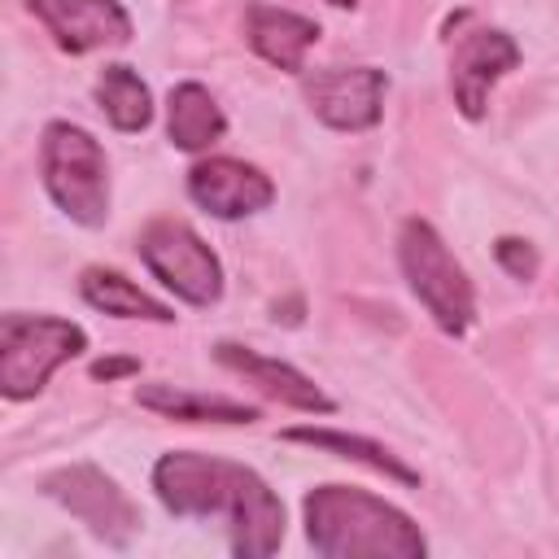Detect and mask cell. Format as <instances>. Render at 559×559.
<instances>
[{"label":"cell","instance_id":"cell-1","mask_svg":"<svg viewBox=\"0 0 559 559\" xmlns=\"http://www.w3.org/2000/svg\"><path fill=\"white\" fill-rule=\"evenodd\" d=\"M301 520H306V542L323 559H424L428 555V537L419 533V524L402 507L358 485L310 489L301 502Z\"/></svg>","mask_w":559,"mask_h":559},{"label":"cell","instance_id":"cell-2","mask_svg":"<svg viewBox=\"0 0 559 559\" xmlns=\"http://www.w3.org/2000/svg\"><path fill=\"white\" fill-rule=\"evenodd\" d=\"M39 179L52 205L79 227H105L109 218V157L92 131L74 122H48L39 135Z\"/></svg>","mask_w":559,"mask_h":559},{"label":"cell","instance_id":"cell-3","mask_svg":"<svg viewBox=\"0 0 559 559\" xmlns=\"http://www.w3.org/2000/svg\"><path fill=\"white\" fill-rule=\"evenodd\" d=\"M397 266L411 284V293L419 297V306L428 310V319L445 332V336H463L476 319V288L467 280V271L459 266V258L450 253V245L441 240V231L428 218H406L397 231Z\"/></svg>","mask_w":559,"mask_h":559},{"label":"cell","instance_id":"cell-4","mask_svg":"<svg viewBox=\"0 0 559 559\" xmlns=\"http://www.w3.org/2000/svg\"><path fill=\"white\" fill-rule=\"evenodd\" d=\"M87 349V332L57 314H4L0 319V393L26 402L44 393L48 376Z\"/></svg>","mask_w":559,"mask_h":559},{"label":"cell","instance_id":"cell-5","mask_svg":"<svg viewBox=\"0 0 559 559\" xmlns=\"http://www.w3.org/2000/svg\"><path fill=\"white\" fill-rule=\"evenodd\" d=\"M258 472L201 450H166L153 463V493L179 520L231 515Z\"/></svg>","mask_w":559,"mask_h":559},{"label":"cell","instance_id":"cell-6","mask_svg":"<svg viewBox=\"0 0 559 559\" xmlns=\"http://www.w3.org/2000/svg\"><path fill=\"white\" fill-rule=\"evenodd\" d=\"M140 258L183 306H214L223 297V262L183 218H153L140 231Z\"/></svg>","mask_w":559,"mask_h":559},{"label":"cell","instance_id":"cell-7","mask_svg":"<svg viewBox=\"0 0 559 559\" xmlns=\"http://www.w3.org/2000/svg\"><path fill=\"white\" fill-rule=\"evenodd\" d=\"M384 92H389V74L376 66H323V70L301 74V96L310 114L328 131H341V135L380 127Z\"/></svg>","mask_w":559,"mask_h":559},{"label":"cell","instance_id":"cell-8","mask_svg":"<svg viewBox=\"0 0 559 559\" xmlns=\"http://www.w3.org/2000/svg\"><path fill=\"white\" fill-rule=\"evenodd\" d=\"M44 493L52 502H61L74 520H83L100 542L109 546H127L140 528V511L135 502L118 489L114 476H105L100 467L92 463H70V467H57L52 476H44Z\"/></svg>","mask_w":559,"mask_h":559},{"label":"cell","instance_id":"cell-9","mask_svg":"<svg viewBox=\"0 0 559 559\" xmlns=\"http://www.w3.org/2000/svg\"><path fill=\"white\" fill-rule=\"evenodd\" d=\"M520 66V44L498 26H476L459 35L450 52V96L467 122L485 118L489 92Z\"/></svg>","mask_w":559,"mask_h":559},{"label":"cell","instance_id":"cell-10","mask_svg":"<svg viewBox=\"0 0 559 559\" xmlns=\"http://www.w3.org/2000/svg\"><path fill=\"white\" fill-rule=\"evenodd\" d=\"M26 9L70 57L131 44V13L118 0H26Z\"/></svg>","mask_w":559,"mask_h":559},{"label":"cell","instance_id":"cell-11","mask_svg":"<svg viewBox=\"0 0 559 559\" xmlns=\"http://www.w3.org/2000/svg\"><path fill=\"white\" fill-rule=\"evenodd\" d=\"M188 197L205 214H214L223 223H236V218L262 214L275 201V183L253 162H240V157H201L188 170Z\"/></svg>","mask_w":559,"mask_h":559},{"label":"cell","instance_id":"cell-12","mask_svg":"<svg viewBox=\"0 0 559 559\" xmlns=\"http://www.w3.org/2000/svg\"><path fill=\"white\" fill-rule=\"evenodd\" d=\"M214 362L245 376V384H253L258 393H266L271 402L288 406V411H306V415H332L336 402L310 380L301 376L293 362H280V358H266L249 345H236V341H218L214 345Z\"/></svg>","mask_w":559,"mask_h":559},{"label":"cell","instance_id":"cell-13","mask_svg":"<svg viewBox=\"0 0 559 559\" xmlns=\"http://www.w3.org/2000/svg\"><path fill=\"white\" fill-rule=\"evenodd\" d=\"M319 22L314 17H301L293 9H280V4H266V0H253L245 9V39L249 48L284 70V74H306V52L319 44Z\"/></svg>","mask_w":559,"mask_h":559},{"label":"cell","instance_id":"cell-14","mask_svg":"<svg viewBox=\"0 0 559 559\" xmlns=\"http://www.w3.org/2000/svg\"><path fill=\"white\" fill-rule=\"evenodd\" d=\"M135 402L162 419H179V424H253L258 406L223 397V393H197L170 380H148L135 384Z\"/></svg>","mask_w":559,"mask_h":559},{"label":"cell","instance_id":"cell-15","mask_svg":"<svg viewBox=\"0 0 559 559\" xmlns=\"http://www.w3.org/2000/svg\"><path fill=\"white\" fill-rule=\"evenodd\" d=\"M166 135L179 153H205L227 135V118L205 83H175L166 96Z\"/></svg>","mask_w":559,"mask_h":559},{"label":"cell","instance_id":"cell-16","mask_svg":"<svg viewBox=\"0 0 559 559\" xmlns=\"http://www.w3.org/2000/svg\"><path fill=\"white\" fill-rule=\"evenodd\" d=\"M227 520H231V555L236 559H266L284 546V502L262 476L249 480L245 498L236 502V511Z\"/></svg>","mask_w":559,"mask_h":559},{"label":"cell","instance_id":"cell-17","mask_svg":"<svg viewBox=\"0 0 559 559\" xmlns=\"http://www.w3.org/2000/svg\"><path fill=\"white\" fill-rule=\"evenodd\" d=\"M280 437H284V441H297V445H314V450H328V454H336V459H349V463H362V467H371V472H380V476H389V480H397V485H406V489H419V472H415L406 459H397L389 445L371 441V437H358V432H341V428H314V424H297V428H284Z\"/></svg>","mask_w":559,"mask_h":559},{"label":"cell","instance_id":"cell-18","mask_svg":"<svg viewBox=\"0 0 559 559\" xmlns=\"http://www.w3.org/2000/svg\"><path fill=\"white\" fill-rule=\"evenodd\" d=\"M79 293L92 310H100L109 319H148V323H170L175 319V310L166 301L148 297L140 284H131L114 266H87L79 275Z\"/></svg>","mask_w":559,"mask_h":559},{"label":"cell","instance_id":"cell-19","mask_svg":"<svg viewBox=\"0 0 559 559\" xmlns=\"http://www.w3.org/2000/svg\"><path fill=\"white\" fill-rule=\"evenodd\" d=\"M96 105L100 114L109 118L114 131L122 135H140L148 122H153V92L148 83L135 74V66L127 61H109L100 74H96Z\"/></svg>","mask_w":559,"mask_h":559},{"label":"cell","instance_id":"cell-20","mask_svg":"<svg viewBox=\"0 0 559 559\" xmlns=\"http://www.w3.org/2000/svg\"><path fill=\"white\" fill-rule=\"evenodd\" d=\"M493 258H498V266H502L511 280H520V284L537 280V271H542L537 249H533L528 240H520V236H498V240H493Z\"/></svg>","mask_w":559,"mask_h":559},{"label":"cell","instance_id":"cell-21","mask_svg":"<svg viewBox=\"0 0 559 559\" xmlns=\"http://www.w3.org/2000/svg\"><path fill=\"white\" fill-rule=\"evenodd\" d=\"M140 371V358H96L92 362V380H118V376H135Z\"/></svg>","mask_w":559,"mask_h":559},{"label":"cell","instance_id":"cell-22","mask_svg":"<svg viewBox=\"0 0 559 559\" xmlns=\"http://www.w3.org/2000/svg\"><path fill=\"white\" fill-rule=\"evenodd\" d=\"M323 4H332V9H354L358 0H323Z\"/></svg>","mask_w":559,"mask_h":559}]
</instances>
